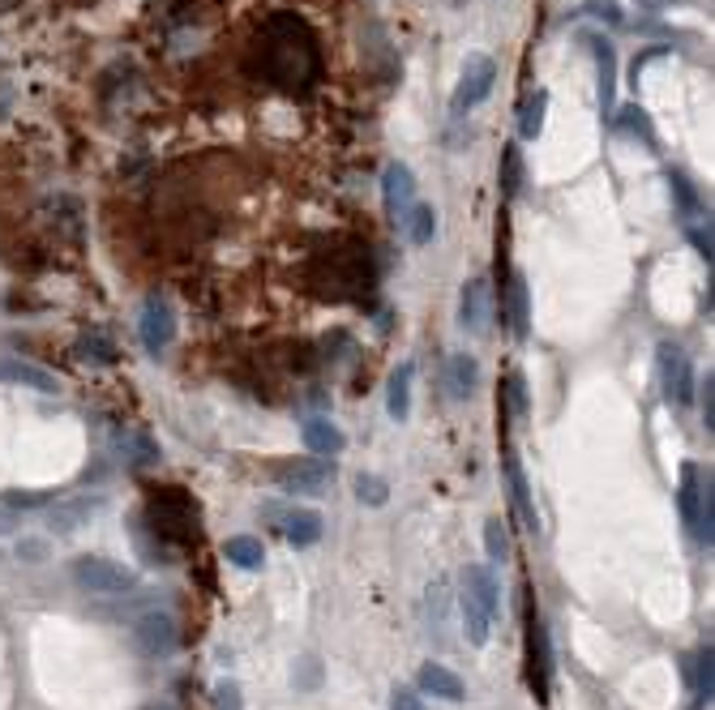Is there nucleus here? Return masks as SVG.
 I'll return each mask as SVG.
<instances>
[{"label":"nucleus","mask_w":715,"mask_h":710,"mask_svg":"<svg viewBox=\"0 0 715 710\" xmlns=\"http://www.w3.org/2000/svg\"><path fill=\"white\" fill-rule=\"evenodd\" d=\"M215 698H219V710H240V685L237 680H223L215 689Z\"/></svg>","instance_id":"32"},{"label":"nucleus","mask_w":715,"mask_h":710,"mask_svg":"<svg viewBox=\"0 0 715 710\" xmlns=\"http://www.w3.org/2000/svg\"><path fill=\"white\" fill-rule=\"evenodd\" d=\"M176 621L167 617V612H146V617H138V625H133V642H138V651L142 655H151V659H160V655H172L176 651Z\"/></svg>","instance_id":"8"},{"label":"nucleus","mask_w":715,"mask_h":710,"mask_svg":"<svg viewBox=\"0 0 715 710\" xmlns=\"http://www.w3.org/2000/svg\"><path fill=\"white\" fill-rule=\"evenodd\" d=\"M510 321H515V339H527V287H522V275L510 278Z\"/></svg>","instance_id":"26"},{"label":"nucleus","mask_w":715,"mask_h":710,"mask_svg":"<svg viewBox=\"0 0 715 710\" xmlns=\"http://www.w3.org/2000/svg\"><path fill=\"white\" fill-rule=\"evenodd\" d=\"M283 535L292 548H314L321 540V513L318 510H292L283 518Z\"/></svg>","instance_id":"17"},{"label":"nucleus","mask_w":715,"mask_h":710,"mask_svg":"<svg viewBox=\"0 0 715 710\" xmlns=\"http://www.w3.org/2000/svg\"><path fill=\"white\" fill-rule=\"evenodd\" d=\"M391 710H425V698H420L416 689H403V685H398L395 694H391Z\"/></svg>","instance_id":"31"},{"label":"nucleus","mask_w":715,"mask_h":710,"mask_svg":"<svg viewBox=\"0 0 715 710\" xmlns=\"http://www.w3.org/2000/svg\"><path fill=\"white\" fill-rule=\"evenodd\" d=\"M142 710H176V707H167V702H151V707H142Z\"/></svg>","instance_id":"38"},{"label":"nucleus","mask_w":715,"mask_h":710,"mask_svg":"<svg viewBox=\"0 0 715 710\" xmlns=\"http://www.w3.org/2000/svg\"><path fill=\"white\" fill-rule=\"evenodd\" d=\"M382 206H386L395 228L407 219V210L416 206V171L407 163H386V171H382Z\"/></svg>","instance_id":"7"},{"label":"nucleus","mask_w":715,"mask_h":710,"mask_svg":"<svg viewBox=\"0 0 715 710\" xmlns=\"http://www.w3.org/2000/svg\"><path fill=\"white\" fill-rule=\"evenodd\" d=\"M74 583H78L86 595H124L133 591V574L117 565V561H108V556H78L74 561Z\"/></svg>","instance_id":"3"},{"label":"nucleus","mask_w":715,"mask_h":710,"mask_svg":"<svg viewBox=\"0 0 715 710\" xmlns=\"http://www.w3.org/2000/svg\"><path fill=\"white\" fill-rule=\"evenodd\" d=\"M0 386H22V390H35V395H56L61 390V381L47 368L31 364V359H18V355L0 359Z\"/></svg>","instance_id":"9"},{"label":"nucleus","mask_w":715,"mask_h":710,"mask_svg":"<svg viewBox=\"0 0 715 710\" xmlns=\"http://www.w3.org/2000/svg\"><path fill=\"white\" fill-rule=\"evenodd\" d=\"M138 334H142V347L151 355H160L172 347V339H176V313H172V304H167V296H146L142 300V317H138Z\"/></svg>","instance_id":"5"},{"label":"nucleus","mask_w":715,"mask_h":710,"mask_svg":"<svg viewBox=\"0 0 715 710\" xmlns=\"http://www.w3.org/2000/svg\"><path fill=\"white\" fill-rule=\"evenodd\" d=\"M334 479V463H287L283 472H278V484L287 488V492H309V497H318L321 488Z\"/></svg>","instance_id":"12"},{"label":"nucleus","mask_w":715,"mask_h":710,"mask_svg":"<svg viewBox=\"0 0 715 710\" xmlns=\"http://www.w3.org/2000/svg\"><path fill=\"white\" fill-rule=\"evenodd\" d=\"M81 352H95L90 359H99V364H112L117 352H112V343L108 339H99V334H90V339H81Z\"/></svg>","instance_id":"30"},{"label":"nucleus","mask_w":715,"mask_h":710,"mask_svg":"<svg viewBox=\"0 0 715 710\" xmlns=\"http://www.w3.org/2000/svg\"><path fill=\"white\" fill-rule=\"evenodd\" d=\"M18 561L43 565V561H47V540H18Z\"/></svg>","instance_id":"29"},{"label":"nucleus","mask_w":715,"mask_h":710,"mask_svg":"<svg viewBox=\"0 0 715 710\" xmlns=\"http://www.w3.org/2000/svg\"><path fill=\"white\" fill-rule=\"evenodd\" d=\"M459 612H463V633H468V642H472V646H484L488 633H493V617H488L468 591L459 595Z\"/></svg>","instance_id":"21"},{"label":"nucleus","mask_w":715,"mask_h":710,"mask_svg":"<svg viewBox=\"0 0 715 710\" xmlns=\"http://www.w3.org/2000/svg\"><path fill=\"white\" fill-rule=\"evenodd\" d=\"M476 386H480V364H476V355H450V398H472L476 395Z\"/></svg>","instance_id":"19"},{"label":"nucleus","mask_w":715,"mask_h":710,"mask_svg":"<svg viewBox=\"0 0 715 710\" xmlns=\"http://www.w3.org/2000/svg\"><path fill=\"white\" fill-rule=\"evenodd\" d=\"M510 402H515V411L518 415H522V411H527V395H522V377H510Z\"/></svg>","instance_id":"36"},{"label":"nucleus","mask_w":715,"mask_h":710,"mask_svg":"<svg viewBox=\"0 0 715 710\" xmlns=\"http://www.w3.org/2000/svg\"><path fill=\"white\" fill-rule=\"evenodd\" d=\"M694 685H698V702H712V646H707V651H698Z\"/></svg>","instance_id":"28"},{"label":"nucleus","mask_w":715,"mask_h":710,"mask_svg":"<svg viewBox=\"0 0 715 710\" xmlns=\"http://www.w3.org/2000/svg\"><path fill=\"white\" fill-rule=\"evenodd\" d=\"M493 81H497V60L484 56V52H472L459 69V86L450 95V112L454 117H468L472 108H480L488 95H493Z\"/></svg>","instance_id":"2"},{"label":"nucleus","mask_w":715,"mask_h":710,"mask_svg":"<svg viewBox=\"0 0 715 710\" xmlns=\"http://www.w3.org/2000/svg\"><path fill=\"white\" fill-rule=\"evenodd\" d=\"M690 240H694V248L712 262V228H690Z\"/></svg>","instance_id":"34"},{"label":"nucleus","mask_w":715,"mask_h":710,"mask_svg":"<svg viewBox=\"0 0 715 710\" xmlns=\"http://www.w3.org/2000/svg\"><path fill=\"white\" fill-rule=\"evenodd\" d=\"M656 368H660V390L669 402L685 407L694 398V368H690V355L681 352L676 343H660L656 352Z\"/></svg>","instance_id":"4"},{"label":"nucleus","mask_w":715,"mask_h":710,"mask_svg":"<svg viewBox=\"0 0 715 710\" xmlns=\"http://www.w3.org/2000/svg\"><path fill=\"white\" fill-rule=\"evenodd\" d=\"M300 436H305V450H309V454H321V458H334V454H343V450H348V436H343V429H339V424H330L326 415L305 420Z\"/></svg>","instance_id":"13"},{"label":"nucleus","mask_w":715,"mask_h":710,"mask_svg":"<svg viewBox=\"0 0 715 710\" xmlns=\"http://www.w3.org/2000/svg\"><path fill=\"white\" fill-rule=\"evenodd\" d=\"M398 232L407 236V244H433V236H438V210L425 206V201H416L407 210V219L398 223Z\"/></svg>","instance_id":"18"},{"label":"nucleus","mask_w":715,"mask_h":710,"mask_svg":"<svg viewBox=\"0 0 715 710\" xmlns=\"http://www.w3.org/2000/svg\"><path fill=\"white\" fill-rule=\"evenodd\" d=\"M583 43L592 47L600 69V112L613 117V108H617V52H613V43L604 35H583Z\"/></svg>","instance_id":"10"},{"label":"nucleus","mask_w":715,"mask_h":710,"mask_svg":"<svg viewBox=\"0 0 715 710\" xmlns=\"http://www.w3.org/2000/svg\"><path fill=\"white\" fill-rule=\"evenodd\" d=\"M223 553H228V561H232V565H240V569H262V561H266L262 540H253V535H232Z\"/></svg>","instance_id":"23"},{"label":"nucleus","mask_w":715,"mask_h":710,"mask_svg":"<svg viewBox=\"0 0 715 710\" xmlns=\"http://www.w3.org/2000/svg\"><path fill=\"white\" fill-rule=\"evenodd\" d=\"M356 497L360 506H386L391 501V488H386V479H377V475H356Z\"/></svg>","instance_id":"24"},{"label":"nucleus","mask_w":715,"mask_h":710,"mask_svg":"<svg viewBox=\"0 0 715 710\" xmlns=\"http://www.w3.org/2000/svg\"><path fill=\"white\" fill-rule=\"evenodd\" d=\"M416 685H420L425 694L441 698V702H463V680H459L450 668H441V664H425L420 676H416Z\"/></svg>","instance_id":"16"},{"label":"nucleus","mask_w":715,"mask_h":710,"mask_svg":"<svg viewBox=\"0 0 715 710\" xmlns=\"http://www.w3.org/2000/svg\"><path fill=\"white\" fill-rule=\"evenodd\" d=\"M484 548H488V561H497V565H502L506 556H510V540H506V526H502L497 518H488V522H484Z\"/></svg>","instance_id":"27"},{"label":"nucleus","mask_w":715,"mask_h":710,"mask_svg":"<svg viewBox=\"0 0 715 710\" xmlns=\"http://www.w3.org/2000/svg\"><path fill=\"white\" fill-rule=\"evenodd\" d=\"M4 506H9V510H18V506H22V510H31V506H47V492H9Z\"/></svg>","instance_id":"33"},{"label":"nucleus","mask_w":715,"mask_h":710,"mask_svg":"<svg viewBox=\"0 0 715 710\" xmlns=\"http://www.w3.org/2000/svg\"><path fill=\"white\" fill-rule=\"evenodd\" d=\"M544 112H549V90H536L527 103H522V117H518V137L522 142H536L544 133Z\"/></svg>","instance_id":"22"},{"label":"nucleus","mask_w":715,"mask_h":710,"mask_svg":"<svg viewBox=\"0 0 715 710\" xmlns=\"http://www.w3.org/2000/svg\"><path fill=\"white\" fill-rule=\"evenodd\" d=\"M712 386H715V377L707 373V395H703V420H707V433L715 429V402H712Z\"/></svg>","instance_id":"35"},{"label":"nucleus","mask_w":715,"mask_h":710,"mask_svg":"<svg viewBox=\"0 0 715 710\" xmlns=\"http://www.w3.org/2000/svg\"><path fill=\"white\" fill-rule=\"evenodd\" d=\"M463 591L472 595L488 617H497V583H493V574L484 565H468L463 569Z\"/></svg>","instance_id":"20"},{"label":"nucleus","mask_w":715,"mask_h":710,"mask_svg":"<svg viewBox=\"0 0 715 710\" xmlns=\"http://www.w3.org/2000/svg\"><path fill=\"white\" fill-rule=\"evenodd\" d=\"M103 510V497H74V501H56L52 510H47V526H52V535H74L81 531L95 513Z\"/></svg>","instance_id":"11"},{"label":"nucleus","mask_w":715,"mask_h":710,"mask_svg":"<svg viewBox=\"0 0 715 710\" xmlns=\"http://www.w3.org/2000/svg\"><path fill=\"white\" fill-rule=\"evenodd\" d=\"M22 522H18V513L9 510V506H0V535H13Z\"/></svg>","instance_id":"37"},{"label":"nucleus","mask_w":715,"mask_h":710,"mask_svg":"<svg viewBox=\"0 0 715 710\" xmlns=\"http://www.w3.org/2000/svg\"><path fill=\"white\" fill-rule=\"evenodd\" d=\"M579 13L596 18V22H604V26H622V22H626L622 0H583V4H579Z\"/></svg>","instance_id":"25"},{"label":"nucleus","mask_w":715,"mask_h":710,"mask_svg":"<svg viewBox=\"0 0 715 710\" xmlns=\"http://www.w3.org/2000/svg\"><path fill=\"white\" fill-rule=\"evenodd\" d=\"M411 381H416V364L403 359L395 373H391V386H386V411H391L395 424H403L411 415Z\"/></svg>","instance_id":"14"},{"label":"nucleus","mask_w":715,"mask_h":710,"mask_svg":"<svg viewBox=\"0 0 715 710\" xmlns=\"http://www.w3.org/2000/svg\"><path fill=\"white\" fill-rule=\"evenodd\" d=\"M676 506L690 526V535L698 544H712V472H703L698 463L681 467V488H676Z\"/></svg>","instance_id":"1"},{"label":"nucleus","mask_w":715,"mask_h":710,"mask_svg":"<svg viewBox=\"0 0 715 710\" xmlns=\"http://www.w3.org/2000/svg\"><path fill=\"white\" fill-rule=\"evenodd\" d=\"M506 479H510V501H515L518 518L527 522V531H536V526H540V513H536V501H531L527 475L518 467V454H506Z\"/></svg>","instance_id":"15"},{"label":"nucleus","mask_w":715,"mask_h":710,"mask_svg":"<svg viewBox=\"0 0 715 710\" xmlns=\"http://www.w3.org/2000/svg\"><path fill=\"white\" fill-rule=\"evenodd\" d=\"M488 321H493V287H488V278H468L459 291V325L472 339H484Z\"/></svg>","instance_id":"6"}]
</instances>
